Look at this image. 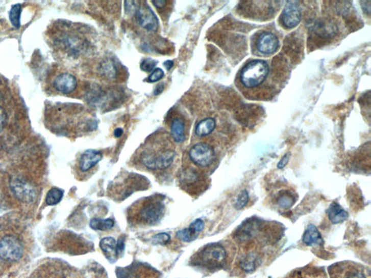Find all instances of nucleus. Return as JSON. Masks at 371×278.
Here are the masks:
<instances>
[{
    "label": "nucleus",
    "mask_w": 371,
    "mask_h": 278,
    "mask_svg": "<svg viewBox=\"0 0 371 278\" xmlns=\"http://www.w3.org/2000/svg\"><path fill=\"white\" fill-rule=\"evenodd\" d=\"M23 254V245L16 237L6 236L0 240V257L3 260L17 262Z\"/></svg>",
    "instance_id": "nucleus-5"
},
{
    "label": "nucleus",
    "mask_w": 371,
    "mask_h": 278,
    "mask_svg": "<svg viewBox=\"0 0 371 278\" xmlns=\"http://www.w3.org/2000/svg\"><path fill=\"white\" fill-rule=\"evenodd\" d=\"M124 249H125V238L120 237L116 245L117 256L119 257V256L122 255Z\"/></svg>",
    "instance_id": "nucleus-32"
},
{
    "label": "nucleus",
    "mask_w": 371,
    "mask_h": 278,
    "mask_svg": "<svg viewBox=\"0 0 371 278\" xmlns=\"http://www.w3.org/2000/svg\"><path fill=\"white\" fill-rule=\"evenodd\" d=\"M303 242L306 246H314L324 244V240L316 226L310 224L303 236Z\"/></svg>",
    "instance_id": "nucleus-14"
},
{
    "label": "nucleus",
    "mask_w": 371,
    "mask_h": 278,
    "mask_svg": "<svg viewBox=\"0 0 371 278\" xmlns=\"http://www.w3.org/2000/svg\"><path fill=\"white\" fill-rule=\"evenodd\" d=\"M10 185L13 194L19 200L29 203L35 200L36 197L35 188L25 180L18 177H15L10 180Z\"/></svg>",
    "instance_id": "nucleus-8"
},
{
    "label": "nucleus",
    "mask_w": 371,
    "mask_h": 278,
    "mask_svg": "<svg viewBox=\"0 0 371 278\" xmlns=\"http://www.w3.org/2000/svg\"><path fill=\"white\" fill-rule=\"evenodd\" d=\"M329 219L333 224H339L348 219V212L337 202H333L326 211Z\"/></svg>",
    "instance_id": "nucleus-15"
},
{
    "label": "nucleus",
    "mask_w": 371,
    "mask_h": 278,
    "mask_svg": "<svg viewBox=\"0 0 371 278\" xmlns=\"http://www.w3.org/2000/svg\"><path fill=\"white\" fill-rule=\"evenodd\" d=\"M259 262V255L255 252H250L243 256L240 261V267L245 272H253L257 268Z\"/></svg>",
    "instance_id": "nucleus-17"
},
{
    "label": "nucleus",
    "mask_w": 371,
    "mask_h": 278,
    "mask_svg": "<svg viewBox=\"0 0 371 278\" xmlns=\"http://www.w3.org/2000/svg\"><path fill=\"white\" fill-rule=\"evenodd\" d=\"M59 42L63 44L64 47L69 52L73 53V54L81 52L84 47V42L76 36H66V37L62 38L61 40Z\"/></svg>",
    "instance_id": "nucleus-16"
},
{
    "label": "nucleus",
    "mask_w": 371,
    "mask_h": 278,
    "mask_svg": "<svg viewBox=\"0 0 371 278\" xmlns=\"http://www.w3.org/2000/svg\"><path fill=\"white\" fill-rule=\"evenodd\" d=\"M136 3L134 1L125 2V10L127 13H135Z\"/></svg>",
    "instance_id": "nucleus-35"
},
{
    "label": "nucleus",
    "mask_w": 371,
    "mask_h": 278,
    "mask_svg": "<svg viewBox=\"0 0 371 278\" xmlns=\"http://www.w3.org/2000/svg\"><path fill=\"white\" fill-rule=\"evenodd\" d=\"M53 84L58 92L63 94H70L77 89V80L70 73H63L56 77Z\"/></svg>",
    "instance_id": "nucleus-12"
},
{
    "label": "nucleus",
    "mask_w": 371,
    "mask_h": 278,
    "mask_svg": "<svg viewBox=\"0 0 371 278\" xmlns=\"http://www.w3.org/2000/svg\"><path fill=\"white\" fill-rule=\"evenodd\" d=\"M315 31L320 35L324 36L326 37H331L336 34L337 28L334 23H331L330 22H328V23L322 22V23L317 24Z\"/></svg>",
    "instance_id": "nucleus-25"
},
{
    "label": "nucleus",
    "mask_w": 371,
    "mask_h": 278,
    "mask_svg": "<svg viewBox=\"0 0 371 278\" xmlns=\"http://www.w3.org/2000/svg\"><path fill=\"white\" fill-rule=\"evenodd\" d=\"M164 66L166 68L167 70H169L171 69L172 66H174V62L171 61H167L164 63Z\"/></svg>",
    "instance_id": "nucleus-40"
},
{
    "label": "nucleus",
    "mask_w": 371,
    "mask_h": 278,
    "mask_svg": "<svg viewBox=\"0 0 371 278\" xmlns=\"http://www.w3.org/2000/svg\"><path fill=\"white\" fill-rule=\"evenodd\" d=\"M347 278H366V277H365V274L362 273V272H360V271L354 270L352 271V272H350V273L348 274Z\"/></svg>",
    "instance_id": "nucleus-37"
},
{
    "label": "nucleus",
    "mask_w": 371,
    "mask_h": 278,
    "mask_svg": "<svg viewBox=\"0 0 371 278\" xmlns=\"http://www.w3.org/2000/svg\"><path fill=\"white\" fill-rule=\"evenodd\" d=\"M164 90V85L163 84H159V85L157 86L156 88H155L154 91V94L155 95H158V94H160V93H162L163 92Z\"/></svg>",
    "instance_id": "nucleus-39"
},
{
    "label": "nucleus",
    "mask_w": 371,
    "mask_h": 278,
    "mask_svg": "<svg viewBox=\"0 0 371 278\" xmlns=\"http://www.w3.org/2000/svg\"><path fill=\"white\" fill-rule=\"evenodd\" d=\"M152 3L158 8H163L166 5V2L164 0H156V1L152 2Z\"/></svg>",
    "instance_id": "nucleus-38"
},
{
    "label": "nucleus",
    "mask_w": 371,
    "mask_h": 278,
    "mask_svg": "<svg viewBox=\"0 0 371 278\" xmlns=\"http://www.w3.org/2000/svg\"><path fill=\"white\" fill-rule=\"evenodd\" d=\"M227 258V252L220 243H210L200 251L196 261L200 265L208 269L222 267Z\"/></svg>",
    "instance_id": "nucleus-4"
},
{
    "label": "nucleus",
    "mask_w": 371,
    "mask_h": 278,
    "mask_svg": "<svg viewBox=\"0 0 371 278\" xmlns=\"http://www.w3.org/2000/svg\"><path fill=\"white\" fill-rule=\"evenodd\" d=\"M278 206L281 209H287L294 205L295 197L289 191H283L279 193L277 200Z\"/></svg>",
    "instance_id": "nucleus-22"
},
{
    "label": "nucleus",
    "mask_w": 371,
    "mask_h": 278,
    "mask_svg": "<svg viewBox=\"0 0 371 278\" xmlns=\"http://www.w3.org/2000/svg\"><path fill=\"white\" fill-rule=\"evenodd\" d=\"M279 46V39L271 32L263 33L257 42L258 51L263 54H274L278 50Z\"/></svg>",
    "instance_id": "nucleus-9"
},
{
    "label": "nucleus",
    "mask_w": 371,
    "mask_h": 278,
    "mask_svg": "<svg viewBox=\"0 0 371 278\" xmlns=\"http://www.w3.org/2000/svg\"><path fill=\"white\" fill-rule=\"evenodd\" d=\"M180 181L182 186L188 192L201 190L205 183V180L202 178L199 173L193 170L184 171L181 175Z\"/></svg>",
    "instance_id": "nucleus-11"
},
{
    "label": "nucleus",
    "mask_w": 371,
    "mask_h": 278,
    "mask_svg": "<svg viewBox=\"0 0 371 278\" xmlns=\"http://www.w3.org/2000/svg\"><path fill=\"white\" fill-rule=\"evenodd\" d=\"M103 158V154L99 151L86 150L79 159V168L83 172H87L97 164Z\"/></svg>",
    "instance_id": "nucleus-13"
},
{
    "label": "nucleus",
    "mask_w": 371,
    "mask_h": 278,
    "mask_svg": "<svg viewBox=\"0 0 371 278\" xmlns=\"http://www.w3.org/2000/svg\"><path fill=\"white\" fill-rule=\"evenodd\" d=\"M22 7L20 4L13 5L10 11V20L15 28L19 29L20 26V15H21Z\"/></svg>",
    "instance_id": "nucleus-27"
},
{
    "label": "nucleus",
    "mask_w": 371,
    "mask_h": 278,
    "mask_svg": "<svg viewBox=\"0 0 371 278\" xmlns=\"http://www.w3.org/2000/svg\"><path fill=\"white\" fill-rule=\"evenodd\" d=\"M289 159L290 154L286 153L284 157L281 158V160L279 161V163H278L277 168H279V169H283V168H285L286 164H287L288 162H289Z\"/></svg>",
    "instance_id": "nucleus-36"
},
{
    "label": "nucleus",
    "mask_w": 371,
    "mask_h": 278,
    "mask_svg": "<svg viewBox=\"0 0 371 278\" xmlns=\"http://www.w3.org/2000/svg\"><path fill=\"white\" fill-rule=\"evenodd\" d=\"M170 240V236L168 233H158L156 236L153 237V241L155 244L165 245L168 243Z\"/></svg>",
    "instance_id": "nucleus-30"
},
{
    "label": "nucleus",
    "mask_w": 371,
    "mask_h": 278,
    "mask_svg": "<svg viewBox=\"0 0 371 278\" xmlns=\"http://www.w3.org/2000/svg\"><path fill=\"white\" fill-rule=\"evenodd\" d=\"M157 65V62L152 58H146L141 62V69L144 72H151L155 69Z\"/></svg>",
    "instance_id": "nucleus-29"
},
{
    "label": "nucleus",
    "mask_w": 371,
    "mask_h": 278,
    "mask_svg": "<svg viewBox=\"0 0 371 278\" xmlns=\"http://www.w3.org/2000/svg\"><path fill=\"white\" fill-rule=\"evenodd\" d=\"M64 192L58 188H51L46 196V204L49 206L56 205L63 199Z\"/></svg>",
    "instance_id": "nucleus-24"
},
{
    "label": "nucleus",
    "mask_w": 371,
    "mask_h": 278,
    "mask_svg": "<svg viewBox=\"0 0 371 278\" xmlns=\"http://www.w3.org/2000/svg\"><path fill=\"white\" fill-rule=\"evenodd\" d=\"M90 227L94 231H108L114 226V221L112 219H98L94 218L90 221Z\"/></svg>",
    "instance_id": "nucleus-23"
},
{
    "label": "nucleus",
    "mask_w": 371,
    "mask_h": 278,
    "mask_svg": "<svg viewBox=\"0 0 371 278\" xmlns=\"http://www.w3.org/2000/svg\"><path fill=\"white\" fill-rule=\"evenodd\" d=\"M163 77V70L160 69V68H157V69H155L154 71L150 74L149 78H148V81L153 83V82H156L158 81V80H161Z\"/></svg>",
    "instance_id": "nucleus-31"
},
{
    "label": "nucleus",
    "mask_w": 371,
    "mask_h": 278,
    "mask_svg": "<svg viewBox=\"0 0 371 278\" xmlns=\"http://www.w3.org/2000/svg\"><path fill=\"white\" fill-rule=\"evenodd\" d=\"M163 200L160 197L146 199L138 204L132 217L136 222L143 225H156L165 213V207Z\"/></svg>",
    "instance_id": "nucleus-1"
},
{
    "label": "nucleus",
    "mask_w": 371,
    "mask_h": 278,
    "mask_svg": "<svg viewBox=\"0 0 371 278\" xmlns=\"http://www.w3.org/2000/svg\"><path fill=\"white\" fill-rule=\"evenodd\" d=\"M190 227L194 228L195 231L197 232V233H200V232L203 231L204 228H205V223H204L203 221L201 219H197L191 223Z\"/></svg>",
    "instance_id": "nucleus-33"
},
{
    "label": "nucleus",
    "mask_w": 371,
    "mask_h": 278,
    "mask_svg": "<svg viewBox=\"0 0 371 278\" xmlns=\"http://www.w3.org/2000/svg\"><path fill=\"white\" fill-rule=\"evenodd\" d=\"M269 73L266 62L256 60L245 65L240 73V80L246 88H255L265 81Z\"/></svg>",
    "instance_id": "nucleus-3"
},
{
    "label": "nucleus",
    "mask_w": 371,
    "mask_h": 278,
    "mask_svg": "<svg viewBox=\"0 0 371 278\" xmlns=\"http://www.w3.org/2000/svg\"><path fill=\"white\" fill-rule=\"evenodd\" d=\"M122 133H123V130H122L121 128H117V129L114 131V135H115V136L117 137V138H119V137L121 136Z\"/></svg>",
    "instance_id": "nucleus-41"
},
{
    "label": "nucleus",
    "mask_w": 371,
    "mask_h": 278,
    "mask_svg": "<svg viewBox=\"0 0 371 278\" xmlns=\"http://www.w3.org/2000/svg\"><path fill=\"white\" fill-rule=\"evenodd\" d=\"M7 121V113L4 108L0 107V132L4 129Z\"/></svg>",
    "instance_id": "nucleus-34"
},
{
    "label": "nucleus",
    "mask_w": 371,
    "mask_h": 278,
    "mask_svg": "<svg viewBox=\"0 0 371 278\" xmlns=\"http://www.w3.org/2000/svg\"><path fill=\"white\" fill-rule=\"evenodd\" d=\"M116 245V241L112 237H107V238H103L100 243V248L103 251L107 257H108L109 259L111 258V257L114 259L115 257H118L117 256Z\"/></svg>",
    "instance_id": "nucleus-20"
},
{
    "label": "nucleus",
    "mask_w": 371,
    "mask_h": 278,
    "mask_svg": "<svg viewBox=\"0 0 371 278\" xmlns=\"http://www.w3.org/2000/svg\"><path fill=\"white\" fill-rule=\"evenodd\" d=\"M301 12L296 3L289 2L282 13V22L286 28L293 29L300 23Z\"/></svg>",
    "instance_id": "nucleus-10"
},
{
    "label": "nucleus",
    "mask_w": 371,
    "mask_h": 278,
    "mask_svg": "<svg viewBox=\"0 0 371 278\" xmlns=\"http://www.w3.org/2000/svg\"><path fill=\"white\" fill-rule=\"evenodd\" d=\"M215 126H216V123L213 118H206V119L200 121L196 125L195 133L198 136H206L213 132Z\"/></svg>",
    "instance_id": "nucleus-18"
},
{
    "label": "nucleus",
    "mask_w": 371,
    "mask_h": 278,
    "mask_svg": "<svg viewBox=\"0 0 371 278\" xmlns=\"http://www.w3.org/2000/svg\"><path fill=\"white\" fill-rule=\"evenodd\" d=\"M171 135L174 140L177 143H181L185 139V125L180 118H176L172 121Z\"/></svg>",
    "instance_id": "nucleus-19"
},
{
    "label": "nucleus",
    "mask_w": 371,
    "mask_h": 278,
    "mask_svg": "<svg viewBox=\"0 0 371 278\" xmlns=\"http://www.w3.org/2000/svg\"><path fill=\"white\" fill-rule=\"evenodd\" d=\"M176 153L168 146L149 147L143 151L141 162L143 165L151 170H163L171 165Z\"/></svg>",
    "instance_id": "nucleus-2"
},
{
    "label": "nucleus",
    "mask_w": 371,
    "mask_h": 278,
    "mask_svg": "<svg viewBox=\"0 0 371 278\" xmlns=\"http://www.w3.org/2000/svg\"><path fill=\"white\" fill-rule=\"evenodd\" d=\"M135 16L138 23L148 32H156L159 28L158 19L146 3L136 7Z\"/></svg>",
    "instance_id": "nucleus-7"
},
{
    "label": "nucleus",
    "mask_w": 371,
    "mask_h": 278,
    "mask_svg": "<svg viewBox=\"0 0 371 278\" xmlns=\"http://www.w3.org/2000/svg\"><path fill=\"white\" fill-rule=\"evenodd\" d=\"M249 193H248V190L246 189L241 190L235 201V204H234L235 208L237 210L244 209L248 205V202H249Z\"/></svg>",
    "instance_id": "nucleus-28"
},
{
    "label": "nucleus",
    "mask_w": 371,
    "mask_h": 278,
    "mask_svg": "<svg viewBox=\"0 0 371 278\" xmlns=\"http://www.w3.org/2000/svg\"><path fill=\"white\" fill-rule=\"evenodd\" d=\"M197 232L195 231L194 228L189 227L185 229L181 230L177 233V237L179 240L184 242H191L196 239L198 236Z\"/></svg>",
    "instance_id": "nucleus-26"
},
{
    "label": "nucleus",
    "mask_w": 371,
    "mask_h": 278,
    "mask_svg": "<svg viewBox=\"0 0 371 278\" xmlns=\"http://www.w3.org/2000/svg\"><path fill=\"white\" fill-rule=\"evenodd\" d=\"M117 67L110 59L105 60L100 65L99 70L101 75L108 79H113L117 75Z\"/></svg>",
    "instance_id": "nucleus-21"
},
{
    "label": "nucleus",
    "mask_w": 371,
    "mask_h": 278,
    "mask_svg": "<svg viewBox=\"0 0 371 278\" xmlns=\"http://www.w3.org/2000/svg\"><path fill=\"white\" fill-rule=\"evenodd\" d=\"M189 157L196 165L202 168L209 167L215 160V151L208 144H196L189 151Z\"/></svg>",
    "instance_id": "nucleus-6"
}]
</instances>
